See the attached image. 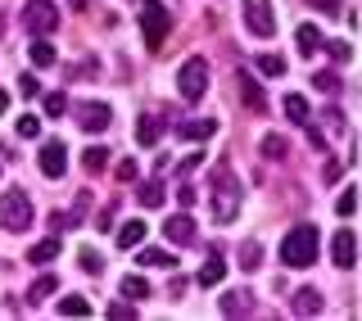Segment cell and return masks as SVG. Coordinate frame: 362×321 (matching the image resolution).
Segmentation results:
<instances>
[{
    "label": "cell",
    "instance_id": "1",
    "mask_svg": "<svg viewBox=\"0 0 362 321\" xmlns=\"http://www.w3.org/2000/svg\"><path fill=\"white\" fill-rule=\"evenodd\" d=\"M240 181H235V172L231 163H218L213 168V217L218 222H235L240 217Z\"/></svg>",
    "mask_w": 362,
    "mask_h": 321
},
{
    "label": "cell",
    "instance_id": "2",
    "mask_svg": "<svg viewBox=\"0 0 362 321\" xmlns=\"http://www.w3.org/2000/svg\"><path fill=\"white\" fill-rule=\"evenodd\" d=\"M317 249H322V235H317V226H290V235L281 240V262H286V267H313L317 262Z\"/></svg>",
    "mask_w": 362,
    "mask_h": 321
},
{
    "label": "cell",
    "instance_id": "3",
    "mask_svg": "<svg viewBox=\"0 0 362 321\" xmlns=\"http://www.w3.org/2000/svg\"><path fill=\"white\" fill-rule=\"evenodd\" d=\"M0 226H5L9 235H18V231H28V226H32V199H28V190H5V194H0Z\"/></svg>",
    "mask_w": 362,
    "mask_h": 321
},
{
    "label": "cell",
    "instance_id": "4",
    "mask_svg": "<svg viewBox=\"0 0 362 321\" xmlns=\"http://www.w3.org/2000/svg\"><path fill=\"white\" fill-rule=\"evenodd\" d=\"M168 28H173L168 9L158 5V0H141V32H145V45H150V50H163Z\"/></svg>",
    "mask_w": 362,
    "mask_h": 321
},
{
    "label": "cell",
    "instance_id": "5",
    "mask_svg": "<svg viewBox=\"0 0 362 321\" xmlns=\"http://www.w3.org/2000/svg\"><path fill=\"white\" fill-rule=\"evenodd\" d=\"M177 91H181V100H190V105L204 100V91H209V64H204L199 54L177 68Z\"/></svg>",
    "mask_w": 362,
    "mask_h": 321
},
{
    "label": "cell",
    "instance_id": "6",
    "mask_svg": "<svg viewBox=\"0 0 362 321\" xmlns=\"http://www.w3.org/2000/svg\"><path fill=\"white\" fill-rule=\"evenodd\" d=\"M23 28H28L32 37H45V32L59 28V9H54L50 0H28V5H23Z\"/></svg>",
    "mask_w": 362,
    "mask_h": 321
},
{
    "label": "cell",
    "instance_id": "7",
    "mask_svg": "<svg viewBox=\"0 0 362 321\" xmlns=\"http://www.w3.org/2000/svg\"><path fill=\"white\" fill-rule=\"evenodd\" d=\"M73 113H77V127L90 132V136H95V132H109V122H113V109L100 105V100H86V105H77Z\"/></svg>",
    "mask_w": 362,
    "mask_h": 321
},
{
    "label": "cell",
    "instance_id": "8",
    "mask_svg": "<svg viewBox=\"0 0 362 321\" xmlns=\"http://www.w3.org/2000/svg\"><path fill=\"white\" fill-rule=\"evenodd\" d=\"M245 28L254 32V37H272V32H276L272 0H245Z\"/></svg>",
    "mask_w": 362,
    "mask_h": 321
},
{
    "label": "cell",
    "instance_id": "9",
    "mask_svg": "<svg viewBox=\"0 0 362 321\" xmlns=\"http://www.w3.org/2000/svg\"><path fill=\"white\" fill-rule=\"evenodd\" d=\"M331 258H335L339 272H349V267L358 262V240H354V231H349V226H339V231H335V240H331Z\"/></svg>",
    "mask_w": 362,
    "mask_h": 321
},
{
    "label": "cell",
    "instance_id": "10",
    "mask_svg": "<svg viewBox=\"0 0 362 321\" xmlns=\"http://www.w3.org/2000/svg\"><path fill=\"white\" fill-rule=\"evenodd\" d=\"M41 172H45V177H64V172H68V150L59 141L41 145Z\"/></svg>",
    "mask_w": 362,
    "mask_h": 321
},
{
    "label": "cell",
    "instance_id": "11",
    "mask_svg": "<svg viewBox=\"0 0 362 321\" xmlns=\"http://www.w3.org/2000/svg\"><path fill=\"white\" fill-rule=\"evenodd\" d=\"M163 235L173 240V245H181V249H186V245H195V240H199L195 222H190L186 213H181V217H173V222H163Z\"/></svg>",
    "mask_w": 362,
    "mask_h": 321
},
{
    "label": "cell",
    "instance_id": "12",
    "mask_svg": "<svg viewBox=\"0 0 362 321\" xmlns=\"http://www.w3.org/2000/svg\"><path fill=\"white\" fill-rule=\"evenodd\" d=\"M222 276H226V258H222V249L213 245V249H209V262L199 267V285H204V290H213Z\"/></svg>",
    "mask_w": 362,
    "mask_h": 321
},
{
    "label": "cell",
    "instance_id": "13",
    "mask_svg": "<svg viewBox=\"0 0 362 321\" xmlns=\"http://www.w3.org/2000/svg\"><path fill=\"white\" fill-rule=\"evenodd\" d=\"M218 132V118H190V122H177V136L181 141H209Z\"/></svg>",
    "mask_w": 362,
    "mask_h": 321
},
{
    "label": "cell",
    "instance_id": "14",
    "mask_svg": "<svg viewBox=\"0 0 362 321\" xmlns=\"http://www.w3.org/2000/svg\"><path fill=\"white\" fill-rule=\"evenodd\" d=\"M222 313L226 317H249V313H254V294H249V290H231L222 299Z\"/></svg>",
    "mask_w": 362,
    "mask_h": 321
},
{
    "label": "cell",
    "instance_id": "15",
    "mask_svg": "<svg viewBox=\"0 0 362 321\" xmlns=\"http://www.w3.org/2000/svg\"><path fill=\"white\" fill-rule=\"evenodd\" d=\"M322 294H317V290H299V294H294V299H290V313H299V317H317V313H322Z\"/></svg>",
    "mask_w": 362,
    "mask_h": 321
},
{
    "label": "cell",
    "instance_id": "16",
    "mask_svg": "<svg viewBox=\"0 0 362 321\" xmlns=\"http://www.w3.org/2000/svg\"><path fill=\"white\" fill-rule=\"evenodd\" d=\"M294 41H299V54H317V50H322V32H317L313 23H299Z\"/></svg>",
    "mask_w": 362,
    "mask_h": 321
},
{
    "label": "cell",
    "instance_id": "17",
    "mask_svg": "<svg viewBox=\"0 0 362 321\" xmlns=\"http://www.w3.org/2000/svg\"><path fill=\"white\" fill-rule=\"evenodd\" d=\"M28 59L37 64V68H50V64H54V45L45 41V37H32V45H28Z\"/></svg>",
    "mask_w": 362,
    "mask_h": 321
},
{
    "label": "cell",
    "instance_id": "18",
    "mask_svg": "<svg viewBox=\"0 0 362 321\" xmlns=\"http://www.w3.org/2000/svg\"><path fill=\"white\" fill-rule=\"evenodd\" d=\"M141 240H145V222H141V217H136V222H122V226H118V245H122V249H136Z\"/></svg>",
    "mask_w": 362,
    "mask_h": 321
},
{
    "label": "cell",
    "instance_id": "19",
    "mask_svg": "<svg viewBox=\"0 0 362 321\" xmlns=\"http://www.w3.org/2000/svg\"><path fill=\"white\" fill-rule=\"evenodd\" d=\"M136 262H141V267H177V258L173 254H168V249H141V258H136Z\"/></svg>",
    "mask_w": 362,
    "mask_h": 321
},
{
    "label": "cell",
    "instance_id": "20",
    "mask_svg": "<svg viewBox=\"0 0 362 321\" xmlns=\"http://www.w3.org/2000/svg\"><path fill=\"white\" fill-rule=\"evenodd\" d=\"M158 136H163V122H158V118H141V122H136V145H154Z\"/></svg>",
    "mask_w": 362,
    "mask_h": 321
},
{
    "label": "cell",
    "instance_id": "21",
    "mask_svg": "<svg viewBox=\"0 0 362 321\" xmlns=\"http://www.w3.org/2000/svg\"><path fill=\"white\" fill-rule=\"evenodd\" d=\"M240 95H245V105L254 109V113H263V109H267V95H263V86H254L249 77H240Z\"/></svg>",
    "mask_w": 362,
    "mask_h": 321
},
{
    "label": "cell",
    "instance_id": "22",
    "mask_svg": "<svg viewBox=\"0 0 362 321\" xmlns=\"http://www.w3.org/2000/svg\"><path fill=\"white\" fill-rule=\"evenodd\" d=\"M136 199H141V204H145V209H158V204H163V199H168V190H163V186H158V181H145V186H141V190H136Z\"/></svg>",
    "mask_w": 362,
    "mask_h": 321
},
{
    "label": "cell",
    "instance_id": "23",
    "mask_svg": "<svg viewBox=\"0 0 362 321\" xmlns=\"http://www.w3.org/2000/svg\"><path fill=\"white\" fill-rule=\"evenodd\" d=\"M258 262H263V245H258V240H245V245H240V267L254 272Z\"/></svg>",
    "mask_w": 362,
    "mask_h": 321
},
{
    "label": "cell",
    "instance_id": "24",
    "mask_svg": "<svg viewBox=\"0 0 362 321\" xmlns=\"http://www.w3.org/2000/svg\"><path fill=\"white\" fill-rule=\"evenodd\" d=\"M286 118L303 127V122H308V100H303V95H286Z\"/></svg>",
    "mask_w": 362,
    "mask_h": 321
},
{
    "label": "cell",
    "instance_id": "25",
    "mask_svg": "<svg viewBox=\"0 0 362 321\" xmlns=\"http://www.w3.org/2000/svg\"><path fill=\"white\" fill-rule=\"evenodd\" d=\"M105 163H109V150H100V145L82 150V168H86V172H105Z\"/></svg>",
    "mask_w": 362,
    "mask_h": 321
},
{
    "label": "cell",
    "instance_id": "26",
    "mask_svg": "<svg viewBox=\"0 0 362 321\" xmlns=\"http://www.w3.org/2000/svg\"><path fill=\"white\" fill-rule=\"evenodd\" d=\"M54 290H59V281H54V276H37V281H32V290H28V299L41 303L45 294H54Z\"/></svg>",
    "mask_w": 362,
    "mask_h": 321
},
{
    "label": "cell",
    "instance_id": "27",
    "mask_svg": "<svg viewBox=\"0 0 362 321\" xmlns=\"http://www.w3.org/2000/svg\"><path fill=\"white\" fill-rule=\"evenodd\" d=\"M59 313H64V317H86L90 303L82 299V294H68V299H59Z\"/></svg>",
    "mask_w": 362,
    "mask_h": 321
},
{
    "label": "cell",
    "instance_id": "28",
    "mask_svg": "<svg viewBox=\"0 0 362 321\" xmlns=\"http://www.w3.org/2000/svg\"><path fill=\"white\" fill-rule=\"evenodd\" d=\"M263 154L272 158V163H281V158H286V136H276V132L263 136Z\"/></svg>",
    "mask_w": 362,
    "mask_h": 321
},
{
    "label": "cell",
    "instance_id": "29",
    "mask_svg": "<svg viewBox=\"0 0 362 321\" xmlns=\"http://www.w3.org/2000/svg\"><path fill=\"white\" fill-rule=\"evenodd\" d=\"M122 294H127V299H150V281H145V276H127V281H122Z\"/></svg>",
    "mask_w": 362,
    "mask_h": 321
},
{
    "label": "cell",
    "instance_id": "30",
    "mask_svg": "<svg viewBox=\"0 0 362 321\" xmlns=\"http://www.w3.org/2000/svg\"><path fill=\"white\" fill-rule=\"evenodd\" d=\"M54 254H59V240H41V245H32V254H28V262H50Z\"/></svg>",
    "mask_w": 362,
    "mask_h": 321
},
{
    "label": "cell",
    "instance_id": "31",
    "mask_svg": "<svg viewBox=\"0 0 362 321\" xmlns=\"http://www.w3.org/2000/svg\"><path fill=\"white\" fill-rule=\"evenodd\" d=\"M258 73L281 77V73H286V59H281V54H258Z\"/></svg>",
    "mask_w": 362,
    "mask_h": 321
},
{
    "label": "cell",
    "instance_id": "32",
    "mask_svg": "<svg viewBox=\"0 0 362 321\" xmlns=\"http://www.w3.org/2000/svg\"><path fill=\"white\" fill-rule=\"evenodd\" d=\"M313 86L322 91V95H335V91H339V73H317V77H313Z\"/></svg>",
    "mask_w": 362,
    "mask_h": 321
},
{
    "label": "cell",
    "instance_id": "33",
    "mask_svg": "<svg viewBox=\"0 0 362 321\" xmlns=\"http://www.w3.org/2000/svg\"><path fill=\"white\" fill-rule=\"evenodd\" d=\"M354 209H358V194H354V190H344V194L335 199V213H339V217H354Z\"/></svg>",
    "mask_w": 362,
    "mask_h": 321
},
{
    "label": "cell",
    "instance_id": "34",
    "mask_svg": "<svg viewBox=\"0 0 362 321\" xmlns=\"http://www.w3.org/2000/svg\"><path fill=\"white\" fill-rule=\"evenodd\" d=\"M37 132H41V118H37V113H28V118H18V136H23V141H32Z\"/></svg>",
    "mask_w": 362,
    "mask_h": 321
},
{
    "label": "cell",
    "instance_id": "35",
    "mask_svg": "<svg viewBox=\"0 0 362 321\" xmlns=\"http://www.w3.org/2000/svg\"><path fill=\"white\" fill-rule=\"evenodd\" d=\"M331 59L335 64H349V59H354V45H349V41H331Z\"/></svg>",
    "mask_w": 362,
    "mask_h": 321
},
{
    "label": "cell",
    "instance_id": "36",
    "mask_svg": "<svg viewBox=\"0 0 362 321\" xmlns=\"http://www.w3.org/2000/svg\"><path fill=\"white\" fill-rule=\"evenodd\" d=\"M64 109H68V95H59V91H54V95H45V113H50V118H59Z\"/></svg>",
    "mask_w": 362,
    "mask_h": 321
},
{
    "label": "cell",
    "instance_id": "37",
    "mask_svg": "<svg viewBox=\"0 0 362 321\" xmlns=\"http://www.w3.org/2000/svg\"><path fill=\"white\" fill-rule=\"evenodd\" d=\"M100 267H105V262H100V254L82 249V272H86V276H100Z\"/></svg>",
    "mask_w": 362,
    "mask_h": 321
},
{
    "label": "cell",
    "instance_id": "38",
    "mask_svg": "<svg viewBox=\"0 0 362 321\" xmlns=\"http://www.w3.org/2000/svg\"><path fill=\"white\" fill-rule=\"evenodd\" d=\"M18 95H37V77H32V73L18 77Z\"/></svg>",
    "mask_w": 362,
    "mask_h": 321
},
{
    "label": "cell",
    "instance_id": "39",
    "mask_svg": "<svg viewBox=\"0 0 362 321\" xmlns=\"http://www.w3.org/2000/svg\"><path fill=\"white\" fill-rule=\"evenodd\" d=\"M109 317H113V321H132L136 313H132V308H127V303H113V308H109Z\"/></svg>",
    "mask_w": 362,
    "mask_h": 321
},
{
    "label": "cell",
    "instance_id": "40",
    "mask_svg": "<svg viewBox=\"0 0 362 321\" xmlns=\"http://www.w3.org/2000/svg\"><path fill=\"white\" fill-rule=\"evenodd\" d=\"M313 9H322V14H339V0H308Z\"/></svg>",
    "mask_w": 362,
    "mask_h": 321
},
{
    "label": "cell",
    "instance_id": "41",
    "mask_svg": "<svg viewBox=\"0 0 362 321\" xmlns=\"http://www.w3.org/2000/svg\"><path fill=\"white\" fill-rule=\"evenodd\" d=\"M136 177V163H132V158H122V163H118V181H132Z\"/></svg>",
    "mask_w": 362,
    "mask_h": 321
},
{
    "label": "cell",
    "instance_id": "42",
    "mask_svg": "<svg viewBox=\"0 0 362 321\" xmlns=\"http://www.w3.org/2000/svg\"><path fill=\"white\" fill-rule=\"evenodd\" d=\"M177 199H181V209H190V204H195V186H181Z\"/></svg>",
    "mask_w": 362,
    "mask_h": 321
},
{
    "label": "cell",
    "instance_id": "43",
    "mask_svg": "<svg viewBox=\"0 0 362 321\" xmlns=\"http://www.w3.org/2000/svg\"><path fill=\"white\" fill-rule=\"evenodd\" d=\"M9 109V95H5V91H0V113H5Z\"/></svg>",
    "mask_w": 362,
    "mask_h": 321
},
{
    "label": "cell",
    "instance_id": "44",
    "mask_svg": "<svg viewBox=\"0 0 362 321\" xmlns=\"http://www.w3.org/2000/svg\"><path fill=\"white\" fill-rule=\"evenodd\" d=\"M73 5H77V9H86V5H90V0H73Z\"/></svg>",
    "mask_w": 362,
    "mask_h": 321
}]
</instances>
